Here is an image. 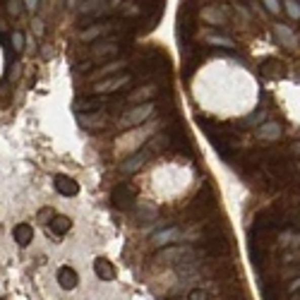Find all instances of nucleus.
<instances>
[{
	"label": "nucleus",
	"mask_w": 300,
	"mask_h": 300,
	"mask_svg": "<svg viewBox=\"0 0 300 300\" xmlns=\"http://www.w3.org/2000/svg\"><path fill=\"white\" fill-rule=\"evenodd\" d=\"M156 106L149 101V103H137L135 108H130L123 113V118H120L118 128L120 130H132L137 128V125H142V123H146V118H152L154 116Z\"/></svg>",
	"instance_id": "nucleus-1"
},
{
	"label": "nucleus",
	"mask_w": 300,
	"mask_h": 300,
	"mask_svg": "<svg viewBox=\"0 0 300 300\" xmlns=\"http://www.w3.org/2000/svg\"><path fill=\"white\" fill-rule=\"evenodd\" d=\"M197 252L190 245H166L164 250L156 252L159 262H168V264H185V262H195Z\"/></svg>",
	"instance_id": "nucleus-2"
},
{
	"label": "nucleus",
	"mask_w": 300,
	"mask_h": 300,
	"mask_svg": "<svg viewBox=\"0 0 300 300\" xmlns=\"http://www.w3.org/2000/svg\"><path fill=\"white\" fill-rule=\"evenodd\" d=\"M132 82V74H118V77H106V80H99V82L94 84V94H99V96H108V94H116L120 91L123 87H128Z\"/></svg>",
	"instance_id": "nucleus-3"
},
{
	"label": "nucleus",
	"mask_w": 300,
	"mask_h": 300,
	"mask_svg": "<svg viewBox=\"0 0 300 300\" xmlns=\"http://www.w3.org/2000/svg\"><path fill=\"white\" fill-rule=\"evenodd\" d=\"M135 200H137V190L128 182H123V185H116L113 192H110V202L118 207V209H130V207H135Z\"/></svg>",
	"instance_id": "nucleus-4"
},
{
	"label": "nucleus",
	"mask_w": 300,
	"mask_h": 300,
	"mask_svg": "<svg viewBox=\"0 0 300 300\" xmlns=\"http://www.w3.org/2000/svg\"><path fill=\"white\" fill-rule=\"evenodd\" d=\"M211 207H214V192H211V188H202L200 195L190 202V214L192 216H204Z\"/></svg>",
	"instance_id": "nucleus-5"
},
{
	"label": "nucleus",
	"mask_w": 300,
	"mask_h": 300,
	"mask_svg": "<svg viewBox=\"0 0 300 300\" xmlns=\"http://www.w3.org/2000/svg\"><path fill=\"white\" fill-rule=\"evenodd\" d=\"M149 156H152V152L149 149H142V152H137V154H132L130 159H125L123 164H120V175H135L137 171H142V166L149 161Z\"/></svg>",
	"instance_id": "nucleus-6"
},
{
	"label": "nucleus",
	"mask_w": 300,
	"mask_h": 300,
	"mask_svg": "<svg viewBox=\"0 0 300 300\" xmlns=\"http://www.w3.org/2000/svg\"><path fill=\"white\" fill-rule=\"evenodd\" d=\"M120 53L118 41H96L91 46V60H103V58H116Z\"/></svg>",
	"instance_id": "nucleus-7"
},
{
	"label": "nucleus",
	"mask_w": 300,
	"mask_h": 300,
	"mask_svg": "<svg viewBox=\"0 0 300 300\" xmlns=\"http://www.w3.org/2000/svg\"><path fill=\"white\" fill-rule=\"evenodd\" d=\"M103 106H106V96H99V94L74 101V108H77V113H99Z\"/></svg>",
	"instance_id": "nucleus-8"
},
{
	"label": "nucleus",
	"mask_w": 300,
	"mask_h": 300,
	"mask_svg": "<svg viewBox=\"0 0 300 300\" xmlns=\"http://www.w3.org/2000/svg\"><path fill=\"white\" fill-rule=\"evenodd\" d=\"M202 250H204L207 255H211V257L226 255V252H228V243H226V238H223V233L204 238V247H202Z\"/></svg>",
	"instance_id": "nucleus-9"
},
{
	"label": "nucleus",
	"mask_w": 300,
	"mask_h": 300,
	"mask_svg": "<svg viewBox=\"0 0 300 300\" xmlns=\"http://www.w3.org/2000/svg\"><path fill=\"white\" fill-rule=\"evenodd\" d=\"M53 185L55 190L60 192L63 197H74L77 192H80V185H77V180L74 178H70V175H63V173H58L53 178Z\"/></svg>",
	"instance_id": "nucleus-10"
},
{
	"label": "nucleus",
	"mask_w": 300,
	"mask_h": 300,
	"mask_svg": "<svg viewBox=\"0 0 300 300\" xmlns=\"http://www.w3.org/2000/svg\"><path fill=\"white\" fill-rule=\"evenodd\" d=\"M182 238H185V231L178 228V226H171V228H166V231H161V233H156L154 243L159 247H166V245H173V243L182 240Z\"/></svg>",
	"instance_id": "nucleus-11"
},
{
	"label": "nucleus",
	"mask_w": 300,
	"mask_h": 300,
	"mask_svg": "<svg viewBox=\"0 0 300 300\" xmlns=\"http://www.w3.org/2000/svg\"><path fill=\"white\" fill-rule=\"evenodd\" d=\"M281 135H283V125L276 123V120L262 123V125L257 128V137H259V139H267V142H274V139H279Z\"/></svg>",
	"instance_id": "nucleus-12"
},
{
	"label": "nucleus",
	"mask_w": 300,
	"mask_h": 300,
	"mask_svg": "<svg viewBox=\"0 0 300 300\" xmlns=\"http://www.w3.org/2000/svg\"><path fill=\"white\" fill-rule=\"evenodd\" d=\"M94 272H96V276H99L101 281H113L116 279V267L106 259V257H96L94 259Z\"/></svg>",
	"instance_id": "nucleus-13"
},
{
	"label": "nucleus",
	"mask_w": 300,
	"mask_h": 300,
	"mask_svg": "<svg viewBox=\"0 0 300 300\" xmlns=\"http://www.w3.org/2000/svg\"><path fill=\"white\" fill-rule=\"evenodd\" d=\"M110 29H116V22H101V24H91V27H87L80 34V39L82 41H96L99 36H103L106 31H110Z\"/></svg>",
	"instance_id": "nucleus-14"
},
{
	"label": "nucleus",
	"mask_w": 300,
	"mask_h": 300,
	"mask_svg": "<svg viewBox=\"0 0 300 300\" xmlns=\"http://www.w3.org/2000/svg\"><path fill=\"white\" fill-rule=\"evenodd\" d=\"M58 283H60V288H65V291H72V288H77V283H80V276H77V272H74L72 267H60L58 269Z\"/></svg>",
	"instance_id": "nucleus-15"
},
{
	"label": "nucleus",
	"mask_w": 300,
	"mask_h": 300,
	"mask_svg": "<svg viewBox=\"0 0 300 300\" xmlns=\"http://www.w3.org/2000/svg\"><path fill=\"white\" fill-rule=\"evenodd\" d=\"M77 120H80V125L84 130H101L106 125V116L103 113H77Z\"/></svg>",
	"instance_id": "nucleus-16"
},
{
	"label": "nucleus",
	"mask_w": 300,
	"mask_h": 300,
	"mask_svg": "<svg viewBox=\"0 0 300 300\" xmlns=\"http://www.w3.org/2000/svg\"><path fill=\"white\" fill-rule=\"evenodd\" d=\"M12 236H15V243L19 247H27L34 240V228H31V223H17L15 231H12Z\"/></svg>",
	"instance_id": "nucleus-17"
},
{
	"label": "nucleus",
	"mask_w": 300,
	"mask_h": 300,
	"mask_svg": "<svg viewBox=\"0 0 300 300\" xmlns=\"http://www.w3.org/2000/svg\"><path fill=\"white\" fill-rule=\"evenodd\" d=\"M156 94H159V87H156V84H146V87H139V89H135L128 96V99L132 101V103H142V101H144V103H149V101L154 99Z\"/></svg>",
	"instance_id": "nucleus-18"
},
{
	"label": "nucleus",
	"mask_w": 300,
	"mask_h": 300,
	"mask_svg": "<svg viewBox=\"0 0 300 300\" xmlns=\"http://www.w3.org/2000/svg\"><path fill=\"white\" fill-rule=\"evenodd\" d=\"M72 228V221L67 216H60V214H55L51 216V223H48V233H55V236H65L67 231Z\"/></svg>",
	"instance_id": "nucleus-19"
},
{
	"label": "nucleus",
	"mask_w": 300,
	"mask_h": 300,
	"mask_svg": "<svg viewBox=\"0 0 300 300\" xmlns=\"http://www.w3.org/2000/svg\"><path fill=\"white\" fill-rule=\"evenodd\" d=\"M259 72L264 77H281L283 74V63L281 60H276V58H267L259 63Z\"/></svg>",
	"instance_id": "nucleus-20"
},
{
	"label": "nucleus",
	"mask_w": 300,
	"mask_h": 300,
	"mask_svg": "<svg viewBox=\"0 0 300 300\" xmlns=\"http://www.w3.org/2000/svg\"><path fill=\"white\" fill-rule=\"evenodd\" d=\"M276 36H279V41H281L286 48H295V46H298V41L293 36V29H288L286 24H279V27H276Z\"/></svg>",
	"instance_id": "nucleus-21"
},
{
	"label": "nucleus",
	"mask_w": 300,
	"mask_h": 300,
	"mask_svg": "<svg viewBox=\"0 0 300 300\" xmlns=\"http://www.w3.org/2000/svg\"><path fill=\"white\" fill-rule=\"evenodd\" d=\"M125 65H128V63H125V60H113V63L103 65L101 70H96V72H94V80H101V77L106 80L108 74H116V72H118V70H123Z\"/></svg>",
	"instance_id": "nucleus-22"
},
{
	"label": "nucleus",
	"mask_w": 300,
	"mask_h": 300,
	"mask_svg": "<svg viewBox=\"0 0 300 300\" xmlns=\"http://www.w3.org/2000/svg\"><path fill=\"white\" fill-rule=\"evenodd\" d=\"M283 8H286V15H288L291 19H300V3L298 0H286Z\"/></svg>",
	"instance_id": "nucleus-23"
},
{
	"label": "nucleus",
	"mask_w": 300,
	"mask_h": 300,
	"mask_svg": "<svg viewBox=\"0 0 300 300\" xmlns=\"http://www.w3.org/2000/svg\"><path fill=\"white\" fill-rule=\"evenodd\" d=\"M207 41H209V44H214V46H226V48H233V46H236V41H233V39L216 36V34H209V36H207Z\"/></svg>",
	"instance_id": "nucleus-24"
},
{
	"label": "nucleus",
	"mask_w": 300,
	"mask_h": 300,
	"mask_svg": "<svg viewBox=\"0 0 300 300\" xmlns=\"http://www.w3.org/2000/svg\"><path fill=\"white\" fill-rule=\"evenodd\" d=\"M12 46H15L17 53L24 51V34H22V31H12Z\"/></svg>",
	"instance_id": "nucleus-25"
},
{
	"label": "nucleus",
	"mask_w": 300,
	"mask_h": 300,
	"mask_svg": "<svg viewBox=\"0 0 300 300\" xmlns=\"http://www.w3.org/2000/svg\"><path fill=\"white\" fill-rule=\"evenodd\" d=\"M204 17L209 19V22H216V24H221V22L226 19V15H221V10H207V12H204Z\"/></svg>",
	"instance_id": "nucleus-26"
},
{
	"label": "nucleus",
	"mask_w": 300,
	"mask_h": 300,
	"mask_svg": "<svg viewBox=\"0 0 300 300\" xmlns=\"http://www.w3.org/2000/svg\"><path fill=\"white\" fill-rule=\"evenodd\" d=\"M188 300H209V293L204 291V288H192Z\"/></svg>",
	"instance_id": "nucleus-27"
},
{
	"label": "nucleus",
	"mask_w": 300,
	"mask_h": 300,
	"mask_svg": "<svg viewBox=\"0 0 300 300\" xmlns=\"http://www.w3.org/2000/svg\"><path fill=\"white\" fill-rule=\"evenodd\" d=\"M267 10H269V15H279L281 12V5H279V0H262Z\"/></svg>",
	"instance_id": "nucleus-28"
},
{
	"label": "nucleus",
	"mask_w": 300,
	"mask_h": 300,
	"mask_svg": "<svg viewBox=\"0 0 300 300\" xmlns=\"http://www.w3.org/2000/svg\"><path fill=\"white\" fill-rule=\"evenodd\" d=\"M283 245H295V247H300V236L298 233H283Z\"/></svg>",
	"instance_id": "nucleus-29"
},
{
	"label": "nucleus",
	"mask_w": 300,
	"mask_h": 300,
	"mask_svg": "<svg viewBox=\"0 0 300 300\" xmlns=\"http://www.w3.org/2000/svg\"><path fill=\"white\" fill-rule=\"evenodd\" d=\"M8 10L12 17H17L19 12H22V3H19V0H8Z\"/></svg>",
	"instance_id": "nucleus-30"
},
{
	"label": "nucleus",
	"mask_w": 300,
	"mask_h": 300,
	"mask_svg": "<svg viewBox=\"0 0 300 300\" xmlns=\"http://www.w3.org/2000/svg\"><path fill=\"white\" fill-rule=\"evenodd\" d=\"M139 216H142V218H154L156 216V209H154V207H142V209H139Z\"/></svg>",
	"instance_id": "nucleus-31"
},
{
	"label": "nucleus",
	"mask_w": 300,
	"mask_h": 300,
	"mask_svg": "<svg viewBox=\"0 0 300 300\" xmlns=\"http://www.w3.org/2000/svg\"><path fill=\"white\" fill-rule=\"evenodd\" d=\"M31 27H34V34H36V36H44V22H41V19H34Z\"/></svg>",
	"instance_id": "nucleus-32"
},
{
	"label": "nucleus",
	"mask_w": 300,
	"mask_h": 300,
	"mask_svg": "<svg viewBox=\"0 0 300 300\" xmlns=\"http://www.w3.org/2000/svg\"><path fill=\"white\" fill-rule=\"evenodd\" d=\"M247 123H259V125H262V123H264V110L259 108L255 116H250V118H247Z\"/></svg>",
	"instance_id": "nucleus-33"
},
{
	"label": "nucleus",
	"mask_w": 300,
	"mask_h": 300,
	"mask_svg": "<svg viewBox=\"0 0 300 300\" xmlns=\"http://www.w3.org/2000/svg\"><path fill=\"white\" fill-rule=\"evenodd\" d=\"M24 8H27L29 12H34V10L39 8V0H24Z\"/></svg>",
	"instance_id": "nucleus-34"
},
{
	"label": "nucleus",
	"mask_w": 300,
	"mask_h": 300,
	"mask_svg": "<svg viewBox=\"0 0 300 300\" xmlns=\"http://www.w3.org/2000/svg\"><path fill=\"white\" fill-rule=\"evenodd\" d=\"M288 291H291V293L300 291V279H295V281H293V283H291V286H288Z\"/></svg>",
	"instance_id": "nucleus-35"
},
{
	"label": "nucleus",
	"mask_w": 300,
	"mask_h": 300,
	"mask_svg": "<svg viewBox=\"0 0 300 300\" xmlns=\"http://www.w3.org/2000/svg\"><path fill=\"white\" fill-rule=\"evenodd\" d=\"M291 152H293V154H298V156H300V144H293V146H291Z\"/></svg>",
	"instance_id": "nucleus-36"
},
{
	"label": "nucleus",
	"mask_w": 300,
	"mask_h": 300,
	"mask_svg": "<svg viewBox=\"0 0 300 300\" xmlns=\"http://www.w3.org/2000/svg\"><path fill=\"white\" fill-rule=\"evenodd\" d=\"M293 295V300H300V291H295V293H291Z\"/></svg>",
	"instance_id": "nucleus-37"
},
{
	"label": "nucleus",
	"mask_w": 300,
	"mask_h": 300,
	"mask_svg": "<svg viewBox=\"0 0 300 300\" xmlns=\"http://www.w3.org/2000/svg\"><path fill=\"white\" fill-rule=\"evenodd\" d=\"M77 3H80V0H67V5H70V8H72V5H77Z\"/></svg>",
	"instance_id": "nucleus-38"
},
{
	"label": "nucleus",
	"mask_w": 300,
	"mask_h": 300,
	"mask_svg": "<svg viewBox=\"0 0 300 300\" xmlns=\"http://www.w3.org/2000/svg\"><path fill=\"white\" fill-rule=\"evenodd\" d=\"M298 228H300V218H298Z\"/></svg>",
	"instance_id": "nucleus-39"
},
{
	"label": "nucleus",
	"mask_w": 300,
	"mask_h": 300,
	"mask_svg": "<svg viewBox=\"0 0 300 300\" xmlns=\"http://www.w3.org/2000/svg\"><path fill=\"white\" fill-rule=\"evenodd\" d=\"M298 171H300V164H298Z\"/></svg>",
	"instance_id": "nucleus-40"
}]
</instances>
